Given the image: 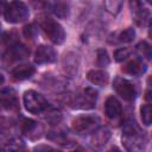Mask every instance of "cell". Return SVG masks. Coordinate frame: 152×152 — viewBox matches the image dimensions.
<instances>
[{
    "instance_id": "cell-1",
    "label": "cell",
    "mask_w": 152,
    "mask_h": 152,
    "mask_svg": "<svg viewBox=\"0 0 152 152\" xmlns=\"http://www.w3.org/2000/svg\"><path fill=\"white\" fill-rule=\"evenodd\" d=\"M147 142L146 135L138 127L134 120L126 121L122 132V145L127 151H141Z\"/></svg>"
},
{
    "instance_id": "cell-2",
    "label": "cell",
    "mask_w": 152,
    "mask_h": 152,
    "mask_svg": "<svg viewBox=\"0 0 152 152\" xmlns=\"http://www.w3.org/2000/svg\"><path fill=\"white\" fill-rule=\"evenodd\" d=\"M23 101H24L25 109L31 114H40L46 109H49L50 107V103L48 102V100L42 94L34 90L25 91L23 96Z\"/></svg>"
},
{
    "instance_id": "cell-3",
    "label": "cell",
    "mask_w": 152,
    "mask_h": 152,
    "mask_svg": "<svg viewBox=\"0 0 152 152\" xmlns=\"http://www.w3.org/2000/svg\"><path fill=\"white\" fill-rule=\"evenodd\" d=\"M28 15H30L28 7L26 6V4H24L20 0H13L12 2H10L4 12V17L6 21L11 24L23 23L28 18Z\"/></svg>"
},
{
    "instance_id": "cell-4",
    "label": "cell",
    "mask_w": 152,
    "mask_h": 152,
    "mask_svg": "<svg viewBox=\"0 0 152 152\" xmlns=\"http://www.w3.org/2000/svg\"><path fill=\"white\" fill-rule=\"evenodd\" d=\"M100 118L96 115H80L72 120V129L78 134H88L100 127Z\"/></svg>"
},
{
    "instance_id": "cell-5",
    "label": "cell",
    "mask_w": 152,
    "mask_h": 152,
    "mask_svg": "<svg viewBox=\"0 0 152 152\" xmlns=\"http://www.w3.org/2000/svg\"><path fill=\"white\" fill-rule=\"evenodd\" d=\"M44 33L48 36V38L53 43V44H62L65 40V32L63 26L57 23L53 19L50 18H45L42 24H40Z\"/></svg>"
},
{
    "instance_id": "cell-6",
    "label": "cell",
    "mask_w": 152,
    "mask_h": 152,
    "mask_svg": "<svg viewBox=\"0 0 152 152\" xmlns=\"http://www.w3.org/2000/svg\"><path fill=\"white\" fill-rule=\"evenodd\" d=\"M96 100H97V91L94 88H86L82 93L75 96L72 107L78 109H91L96 106L95 104Z\"/></svg>"
},
{
    "instance_id": "cell-7",
    "label": "cell",
    "mask_w": 152,
    "mask_h": 152,
    "mask_svg": "<svg viewBox=\"0 0 152 152\" xmlns=\"http://www.w3.org/2000/svg\"><path fill=\"white\" fill-rule=\"evenodd\" d=\"M113 88L116 91V94L125 101L131 102L137 96L135 87L128 80H126L124 77H115L114 82H113Z\"/></svg>"
},
{
    "instance_id": "cell-8",
    "label": "cell",
    "mask_w": 152,
    "mask_h": 152,
    "mask_svg": "<svg viewBox=\"0 0 152 152\" xmlns=\"http://www.w3.org/2000/svg\"><path fill=\"white\" fill-rule=\"evenodd\" d=\"M129 7L134 17V21L141 26L150 19V11L144 7V0H129Z\"/></svg>"
},
{
    "instance_id": "cell-9",
    "label": "cell",
    "mask_w": 152,
    "mask_h": 152,
    "mask_svg": "<svg viewBox=\"0 0 152 152\" xmlns=\"http://www.w3.org/2000/svg\"><path fill=\"white\" fill-rule=\"evenodd\" d=\"M0 106L8 110H14L19 107L18 95L13 88H4L0 90Z\"/></svg>"
},
{
    "instance_id": "cell-10",
    "label": "cell",
    "mask_w": 152,
    "mask_h": 152,
    "mask_svg": "<svg viewBox=\"0 0 152 152\" xmlns=\"http://www.w3.org/2000/svg\"><path fill=\"white\" fill-rule=\"evenodd\" d=\"M57 58L56 51L46 45H39L34 52V62L37 64H49L55 62Z\"/></svg>"
},
{
    "instance_id": "cell-11",
    "label": "cell",
    "mask_w": 152,
    "mask_h": 152,
    "mask_svg": "<svg viewBox=\"0 0 152 152\" xmlns=\"http://www.w3.org/2000/svg\"><path fill=\"white\" fill-rule=\"evenodd\" d=\"M121 113H122V107L120 101L114 96H109L104 103V114L109 119H118L121 115Z\"/></svg>"
},
{
    "instance_id": "cell-12",
    "label": "cell",
    "mask_w": 152,
    "mask_h": 152,
    "mask_svg": "<svg viewBox=\"0 0 152 152\" xmlns=\"http://www.w3.org/2000/svg\"><path fill=\"white\" fill-rule=\"evenodd\" d=\"M21 131L31 139H38L42 133L40 125L32 119H24L21 122Z\"/></svg>"
},
{
    "instance_id": "cell-13",
    "label": "cell",
    "mask_w": 152,
    "mask_h": 152,
    "mask_svg": "<svg viewBox=\"0 0 152 152\" xmlns=\"http://www.w3.org/2000/svg\"><path fill=\"white\" fill-rule=\"evenodd\" d=\"M28 53H30V50H28L25 45H23V44H20V43H17L14 46H12V48L7 51L4 56H5V58L11 63V62L19 61V59H23V58L27 57Z\"/></svg>"
},
{
    "instance_id": "cell-14",
    "label": "cell",
    "mask_w": 152,
    "mask_h": 152,
    "mask_svg": "<svg viewBox=\"0 0 152 152\" xmlns=\"http://www.w3.org/2000/svg\"><path fill=\"white\" fill-rule=\"evenodd\" d=\"M147 70V65L146 63L142 62V59L140 58H134L132 61H129L126 65H124L122 71L133 76H140L142 75L145 71Z\"/></svg>"
},
{
    "instance_id": "cell-15",
    "label": "cell",
    "mask_w": 152,
    "mask_h": 152,
    "mask_svg": "<svg viewBox=\"0 0 152 152\" xmlns=\"http://www.w3.org/2000/svg\"><path fill=\"white\" fill-rule=\"evenodd\" d=\"M62 64H63L64 71L70 77H74L77 74V70H78V58H77V55H75L74 52L65 53Z\"/></svg>"
},
{
    "instance_id": "cell-16",
    "label": "cell",
    "mask_w": 152,
    "mask_h": 152,
    "mask_svg": "<svg viewBox=\"0 0 152 152\" xmlns=\"http://www.w3.org/2000/svg\"><path fill=\"white\" fill-rule=\"evenodd\" d=\"M34 72H36V68L33 65H31V64H20L11 71V75L17 81H24V80H27V78L32 77L34 75Z\"/></svg>"
},
{
    "instance_id": "cell-17",
    "label": "cell",
    "mask_w": 152,
    "mask_h": 152,
    "mask_svg": "<svg viewBox=\"0 0 152 152\" xmlns=\"http://www.w3.org/2000/svg\"><path fill=\"white\" fill-rule=\"evenodd\" d=\"M87 78L90 83L95 84V86H100V87H103L108 83L109 81V75L107 71L104 70H97V69H94V70H90L88 71L87 74Z\"/></svg>"
},
{
    "instance_id": "cell-18",
    "label": "cell",
    "mask_w": 152,
    "mask_h": 152,
    "mask_svg": "<svg viewBox=\"0 0 152 152\" xmlns=\"http://www.w3.org/2000/svg\"><path fill=\"white\" fill-rule=\"evenodd\" d=\"M18 43L14 32H5L0 36V56H4L12 46Z\"/></svg>"
},
{
    "instance_id": "cell-19",
    "label": "cell",
    "mask_w": 152,
    "mask_h": 152,
    "mask_svg": "<svg viewBox=\"0 0 152 152\" xmlns=\"http://www.w3.org/2000/svg\"><path fill=\"white\" fill-rule=\"evenodd\" d=\"M91 134V138H90V141L94 146H101V145H104L109 137H110V132L108 128H103V127H97L94 132L90 133Z\"/></svg>"
},
{
    "instance_id": "cell-20",
    "label": "cell",
    "mask_w": 152,
    "mask_h": 152,
    "mask_svg": "<svg viewBox=\"0 0 152 152\" xmlns=\"http://www.w3.org/2000/svg\"><path fill=\"white\" fill-rule=\"evenodd\" d=\"M24 148H25V144L18 137H12L0 145V150H6V151H19Z\"/></svg>"
},
{
    "instance_id": "cell-21",
    "label": "cell",
    "mask_w": 152,
    "mask_h": 152,
    "mask_svg": "<svg viewBox=\"0 0 152 152\" xmlns=\"http://www.w3.org/2000/svg\"><path fill=\"white\" fill-rule=\"evenodd\" d=\"M112 36H114L116 38V39H114V43H131L135 38V31L133 27H127L126 30H124L119 33H114Z\"/></svg>"
},
{
    "instance_id": "cell-22",
    "label": "cell",
    "mask_w": 152,
    "mask_h": 152,
    "mask_svg": "<svg viewBox=\"0 0 152 152\" xmlns=\"http://www.w3.org/2000/svg\"><path fill=\"white\" fill-rule=\"evenodd\" d=\"M103 4L108 13H110L112 15H116L122 7L124 0H103Z\"/></svg>"
},
{
    "instance_id": "cell-23",
    "label": "cell",
    "mask_w": 152,
    "mask_h": 152,
    "mask_svg": "<svg viewBox=\"0 0 152 152\" xmlns=\"http://www.w3.org/2000/svg\"><path fill=\"white\" fill-rule=\"evenodd\" d=\"M151 104L150 103H146L144 106H141L140 108V115H141V120H142V124L145 126H150L151 125V121H152V114H151Z\"/></svg>"
},
{
    "instance_id": "cell-24",
    "label": "cell",
    "mask_w": 152,
    "mask_h": 152,
    "mask_svg": "<svg viewBox=\"0 0 152 152\" xmlns=\"http://www.w3.org/2000/svg\"><path fill=\"white\" fill-rule=\"evenodd\" d=\"M135 50H137V52H138L141 57H145V58H147V59H151V46H150V44H148L147 42H145V40L140 42V43L135 46Z\"/></svg>"
},
{
    "instance_id": "cell-25",
    "label": "cell",
    "mask_w": 152,
    "mask_h": 152,
    "mask_svg": "<svg viewBox=\"0 0 152 152\" xmlns=\"http://www.w3.org/2000/svg\"><path fill=\"white\" fill-rule=\"evenodd\" d=\"M96 64L101 68H104L109 64V57L104 49H99L96 51Z\"/></svg>"
},
{
    "instance_id": "cell-26",
    "label": "cell",
    "mask_w": 152,
    "mask_h": 152,
    "mask_svg": "<svg viewBox=\"0 0 152 152\" xmlns=\"http://www.w3.org/2000/svg\"><path fill=\"white\" fill-rule=\"evenodd\" d=\"M131 55V50L128 48H120L114 51V59L116 62H124L126 61Z\"/></svg>"
},
{
    "instance_id": "cell-27",
    "label": "cell",
    "mask_w": 152,
    "mask_h": 152,
    "mask_svg": "<svg viewBox=\"0 0 152 152\" xmlns=\"http://www.w3.org/2000/svg\"><path fill=\"white\" fill-rule=\"evenodd\" d=\"M53 13L59 17V18H64L68 15L69 11H68V6L65 4H56L53 6Z\"/></svg>"
},
{
    "instance_id": "cell-28",
    "label": "cell",
    "mask_w": 152,
    "mask_h": 152,
    "mask_svg": "<svg viewBox=\"0 0 152 152\" xmlns=\"http://www.w3.org/2000/svg\"><path fill=\"white\" fill-rule=\"evenodd\" d=\"M23 32H24V36H25L27 39H33V38L36 37L38 30H37V27H36L33 24H28V25H26V26L24 27Z\"/></svg>"
},
{
    "instance_id": "cell-29",
    "label": "cell",
    "mask_w": 152,
    "mask_h": 152,
    "mask_svg": "<svg viewBox=\"0 0 152 152\" xmlns=\"http://www.w3.org/2000/svg\"><path fill=\"white\" fill-rule=\"evenodd\" d=\"M33 150H34V151H42V150L46 151V150H53V147H51V146H46V145H42V146H36Z\"/></svg>"
},
{
    "instance_id": "cell-30",
    "label": "cell",
    "mask_w": 152,
    "mask_h": 152,
    "mask_svg": "<svg viewBox=\"0 0 152 152\" xmlns=\"http://www.w3.org/2000/svg\"><path fill=\"white\" fill-rule=\"evenodd\" d=\"M7 4H6V0H0V14L2 12H5V8H6Z\"/></svg>"
},
{
    "instance_id": "cell-31",
    "label": "cell",
    "mask_w": 152,
    "mask_h": 152,
    "mask_svg": "<svg viewBox=\"0 0 152 152\" xmlns=\"http://www.w3.org/2000/svg\"><path fill=\"white\" fill-rule=\"evenodd\" d=\"M4 82H5V77H4V75L0 72V86H2Z\"/></svg>"
}]
</instances>
